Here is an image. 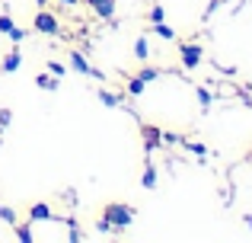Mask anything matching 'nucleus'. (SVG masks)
<instances>
[{"label":"nucleus","instance_id":"nucleus-1","mask_svg":"<svg viewBox=\"0 0 252 243\" xmlns=\"http://www.w3.org/2000/svg\"><path fill=\"white\" fill-rule=\"evenodd\" d=\"M99 214H102V218H109V221H112V224H115L122 234H125V227L134 224V208L125 205V202H105Z\"/></svg>","mask_w":252,"mask_h":243},{"label":"nucleus","instance_id":"nucleus-2","mask_svg":"<svg viewBox=\"0 0 252 243\" xmlns=\"http://www.w3.org/2000/svg\"><path fill=\"white\" fill-rule=\"evenodd\" d=\"M179 58H182V68L185 70H198L201 68V61H204V48H201V42H179Z\"/></svg>","mask_w":252,"mask_h":243},{"label":"nucleus","instance_id":"nucleus-3","mask_svg":"<svg viewBox=\"0 0 252 243\" xmlns=\"http://www.w3.org/2000/svg\"><path fill=\"white\" fill-rule=\"evenodd\" d=\"M141 141H144V150H147V154L160 150V144H163V128H160L157 122H141Z\"/></svg>","mask_w":252,"mask_h":243},{"label":"nucleus","instance_id":"nucleus-4","mask_svg":"<svg viewBox=\"0 0 252 243\" xmlns=\"http://www.w3.org/2000/svg\"><path fill=\"white\" fill-rule=\"evenodd\" d=\"M32 29H35V32H45V35H58V32H61V23H58L55 13H48L42 6V10L32 16Z\"/></svg>","mask_w":252,"mask_h":243},{"label":"nucleus","instance_id":"nucleus-5","mask_svg":"<svg viewBox=\"0 0 252 243\" xmlns=\"http://www.w3.org/2000/svg\"><path fill=\"white\" fill-rule=\"evenodd\" d=\"M67 58H70V68H74L77 74H83V77H99V70H93L90 64H86V58H83L77 48H67Z\"/></svg>","mask_w":252,"mask_h":243},{"label":"nucleus","instance_id":"nucleus-6","mask_svg":"<svg viewBox=\"0 0 252 243\" xmlns=\"http://www.w3.org/2000/svg\"><path fill=\"white\" fill-rule=\"evenodd\" d=\"M55 208L48 205V202H32L29 205V221H55Z\"/></svg>","mask_w":252,"mask_h":243},{"label":"nucleus","instance_id":"nucleus-7","mask_svg":"<svg viewBox=\"0 0 252 243\" xmlns=\"http://www.w3.org/2000/svg\"><path fill=\"white\" fill-rule=\"evenodd\" d=\"M86 6H90L99 19H112L115 16V0H86Z\"/></svg>","mask_w":252,"mask_h":243},{"label":"nucleus","instance_id":"nucleus-8","mask_svg":"<svg viewBox=\"0 0 252 243\" xmlns=\"http://www.w3.org/2000/svg\"><path fill=\"white\" fill-rule=\"evenodd\" d=\"M19 64H23V51L10 48L3 55V61H0V74H13V70H19Z\"/></svg>","mask_w":252,"mask_h":243},{"label":"nucleus","instance_id":"nucleus-9","mask_svg":"<svg viewBox=\"0 0 252 243\" xmlns=\"http://www.w3.org/2000/svg\"><path fill=\"white\" fill-rule=\"evenodd\" d=\"M150 29H154V35H160L163 42H179V32L172 29V26H166V19H163V23H150Z\"/></svg>","mask_w":252,"mask_h":243},{"label":"nucleus","instance_id":"nucleus-10","mask_svg":"<svg viewBox=\"0 0 252 243\" xmlns=\"http://www.w3.org/2000/svg\"><path fill=\"white\" fill-rule=\"evenodd\" d=\"M13 237L23 240V243H32V240H35V234H32V221H23V224L16 221V224H13Z\"/></svg>","mask_w":252,"mask_h":243},{"label":"nucleus","instance_id":"nucleus-11","mask_svg":"<svg viewBox=\"0 0 252 243\" xmlns=\"http://www.w3.org/2000/svg\"><path fill=\"white\" fill-rule=\"evenodd\" d=\"M141 186L144 189H157V167L150 160H144V176H141Z\"/></svg>","mask_w":252,"mask_h":243},{"label":"nucleus","instance_id":"nucleus-12","mask_svg":"<svg viewBox=\"0 0 252 243\" xmlns=\"http://www.w3.org/2000/svg\"><path fill=\"white\" fill-rule=\"evenodd\" d=\"M134 58H137V61H147V58H150L147 35H137V38H134Z\"/></svg>","mask_w":252,"mask_h":243},{"label":"nucleus","instance_id":"nucleus-13","mask_svg":"<svg viewBox=\"0 0 252 243\" xmlns=\"http://www.w3.org/2000/svg\"><path fill=\"white\" fill-rule=\"evenodd\" d=\"M35 87H42V90H48V93H55V90H58V77L38 74V77H35Z\"/></svg>","mask_w":252,"mask_h":243},{"label":"nucleus","instance_id":"nucleus-14","mask_svg":"<svg viewBox=\"0 0 252 243\" xmlns=\"http://www.w3.org/2000/svg\"><path fill=\"white\" fill-rule=\"evenodd\" d=\"M93 227H96L99 234H122V231H118V227L112 224L109 218H102V214H99V218H96V224H93Z\"/></svg>","mask_w":252,"mask_h":243},{"label":"nucleus","instance_id":"nucleus-15","mask_svg":"<svg viewBox=\"0 0 252 243\" xmlns=\"http://www.w3.org/2000/svg\"><path fill=\"white\" fill-rule=\"evenodd\" d=\"M166 19V10H163L160 3H150V10H147V23H163Z\"/></svg>","mask_w":252,"mask_h":243},{"label":"nucleus","instance_id":"nucleus-16","mask_svg":"<svg viewBox=\"0 0 252 243\" xmlns=\"http://www.w3.org/2000/svg\"><path fill=\"white\" fill-rule=\"evenodd\" d=\"M99 100H102V106L115 109L118 103H122V96H118V93H109V90H99Z\"/></svg>","mask_w":252,"mask_h":243},{"label":"nucleus","instance_id":"nucleus-17","mask_svg":"<svg viewBox=\"0 0 252 243\" xmlns=\"http://www.w3.org/2000/svg\"><path fill=\"white\" fill-rule=\"evenodd\" d=\"M134 74H137V77H141V80H144V83H154V80H157V77H160V70H157V68H147V64H144V68H141V70H134Z\"/></svg>","mask_w":252,"mask_h":243},{"label":"nucleus","instance_id":"nucleus-18","mask_svg":"<svg viewBox=\"0 0 252 243\" xmlns=\"http://www.w3.org/2000/svg\"><path fill=\"white\" fill-rule=\"evenodd\" d=\"M144 87H147V83H144L137 74H134V77H128V93H131V96H141V93H144Z\"/></svg>","mask_w":252,"mask_h":243},{"label":"nucleus","instance_id":"nucleus-19","mask_svg":"<svg viewBox=\"0 0 252 243\" xmlns=\"http://www.w3.org/2000/svg\"><path fill=\"white\" fill-rule=\"evenodd\" d=\"M77 227H80V224H77V221H74V218H67V240H70V243H77V240H83V234H80V231H77Z\"/></svg>","mask_w":252,"mask_h":243},{"label":"nucleus","instance_id":"nucleus-20","mask_svg":"<svg viewBox=\"0 0 252 243\" xmlns=\"http://www.w3.org/2000/svg\"><path fill=\"white\" fill-rule=\"evenodd\" d=\"M13 26H16V23H13V16H10V10H6V6H3V13H0V32H3V35H6V32H10V29H13Z\"/></svg>","mask_w":252,"mask_h":243},{"label":"nucleus","instance_id":"nucleus-21","mask_svg":"<svg viewBox=\"0 0 252 243\" xmlns=\"http://www.w3.org/2000/svg\"><path fill=\"white\" fill-rule=\"evenodd\" d=\"M182 144H185V150H191V154H198V157H208V154H211V150L204 147L201 141H198V144H191V141H182Z\"/></svg>","mask_w":252,"mask_h":243},{"label":"nucleus","instance_id":"nucleus-22","mask_svg":"<svg viewBox=\"0 0 252 243\" xmlns=\"http://www.w3.org/2000/svg\"><path fill=\"white\" fill-rule=\"evenodd\" d=\"M0 218H3V221H6L10 227H13V224L19 221V218H16V211H13V208H6V205H0Z\"/></svg>","mask_w":252,"mask_h":243},{"label":"nucleus","instance_id":"nucleus-23","mask_svg":"<svg viewBox=\"0 0 252 243\" xmlns=\"http://www.w3.org/2000/svg\"><path fill=\"white\" fill-rule=\"evenodd\" d=\"M45 68H48V70H51L55 77H64V70H67V68H64L61 61H45Z\"/></svg>","mask_w":252,"mask_h":243},{"label":"nucleus","instance_id":"nucleus-24","mask_svg":"<svg viewBox=\"0 0 252 243\" xmlns=\"http://www.w3.org/2000/svg\"><path fill=\"white\" fill-rule=\"evenodd\" d=\"M6 35H10V38H13V42H16V45H19V42H23V38H26V29H19V26H13V29H10V32H6Z\"/></svg>","mask_w":252,"mask_h":243},{"label":"nucleus","instance_id":"nucleus-25","mask_svg":"<svg viewBox=\"0 0 252 243\" xmlns=\"http://www.w3.org/2000/svg\"><path fill=\"white\" fill-rule=\"evenodd\" d=\"M10 119H13V112H10V109H0V131H3L6 125H10Z\"/></svg>","mask_w":252,"mask_h":243},{"label":"nucleus","instance_id":"nucleus-26","mask_svg":"<svg viewBox=\"0 0 252 243\" xmlns=\"http://www.w3.org/2000/svg\"><path fill=\"white\" fill-rule=\"evenodd\" d=\"M198 100H201V106H211V96H208V90H198Z\"/></svg>","mask_w":252,"mask_h":243},{"label":"nucleus","instance_id":"nucleus-27","mask_svg":"<svg viewBox=\"0 0 252 243\" xmlns=\"http://www.w3.org/2000/svg\"><path fill=\"white\" fill-rule=\"evenodd\" d=\"M61 3H64V6H74V3H80V0H61Z\"/></svg>","mask_w":252,"mask_h":243},{"label":"nucleus","instance_id":"nucleus-28","mask_svg":"<svg viewBox=\"0 0 252 243\" xmlns=\"http://www.w3.org/2000/svg\"><path fill=\"white\" fill-rule=\"evenodd\" d=\"M45 3H48V0H35V6H38V10H42V6H45Z\"/></svg>","mask_w":252,"mask_h":243},{"label":"nucleus","instance_id":"nucleus-29","mask_svg":"<svg viewBox=\"0 0 252 243\" xmlns=\"http://www.w3.org/2000/svg\"><path fill=\"white\" fill-rule=\"evenodd\" d=\"M246 160H249V163H252V150H249V154H246Z\"/></svg>","mask_w":252,"mask_h":243}]
</instances>
